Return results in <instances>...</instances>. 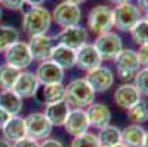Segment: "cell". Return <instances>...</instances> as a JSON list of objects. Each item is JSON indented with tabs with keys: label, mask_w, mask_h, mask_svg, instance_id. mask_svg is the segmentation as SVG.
<instances>
[{
	"label": "cell",
	"mask_w": 148,
	"mask_h": 147,
	"mask_svg": "<svg viewBox=\"0 0 148 147\" xmlns=\"http://www.w3.org/2000/svg\"><path fill=\"white\" fill-rule=\"evenodd\" d=\"M132 40L138 46H144L148 44V24L145 22V19L142 18L139 22H136V25L129 31Z\"/></svg>",
	"instance_id": "f1b7e54d"
},
{
	"label": "cell",
	"mask_w": 148,
	"mask_h": 147,
	"mask_svg": "<svg viewBox=\"0 0 148 147\" xmlns=\"http://www.w3.org/2000/svg\"><path fill=\"white\" fill-rule=\"evenodd\" d=\"M21 72L22 71H19L8 63L0 66V90H12L13 84L16 82Z\"/></svg>",
	"instance_id": "484cf974"
},
{
	"label": "cell",
	"mask_w": 148,
	"mask_h": 147,
	"mask_svg": "<svg viewBox=\"0 0 148 147\" xmlns=\"http://www.w3.org/2000/svg\"><path fill=\"white\" fill-rule=\"evenodd\" d=\"M136 6L142 13L148 12V0H136Z\"/></svg>",
	"instance_id": "8d00e7d4"
},
{
	"label": "cell",
	"mask_w": 148,
	"mask_h": 147,
	"mask_svg": "<svg viewBox=\"0 0 148 147\" xmlns=\"http://www.w3.org/2000/svg\"><path fill=\"white\" fill-rule=\"evenodd\" d=\"M92 44L97 49L98 55L101 56L103 62L104 60H114L119 56V53L125 49L120 35L113 32V31L98 34Z\"/></svg>",
	"instance_id": "277c9868"
},
{
	"label": "cell",
	"mask_w": 148,
	"mask_h": 147,
	"mask_svg": "<svg viewBox=\"0 0 148 147\" xmlns=\"http://www.w3.org/2000/svg\"><path fill=\"white\" fill-rule=\"evenodd\" d=\"M5 60L8 65H10L19 71H25L34 62L31 50L28 47V43L21 41V40H18L16 43H13L12 46H9L5 50Z\"/></svg>",
	"instance_id": "8992f818"
},
{
	"label": "cell",
	"mask_w": 148,
	"mask_h": 147,
	"mask_svg": "<svg viewBox=\"0 0 148 147\" xmlns=\"http://www.w3.org/2000/svg\"><path fill=\"white\" fill-rule=\"evenodd\" d=\"M71 147H101V146H100L95 134L85 133V134H81L78 137H73Z\"/></svg>",
	"instance_id": "f546056e"
},
{
	"label": "cell",
	"mask_w": 148,
	"mask_h": 147,
	"mask_svg": "<svg viewBox=\"0 0 148 147\" xmlns=\"http://www.w3.org/2000/svg\"><path fill=\"white\" fill-rule=\"evenodd\" d=\"M0 2H2V0H0Z\"/></svg>",
	"instance_id": "bcb514c9"
},
{
	"label": "cell",
	"mask_w": 148,
	"mask_h": 147,
	"mask_svg": "<svg viewBox=\"0 0 148 147\" xmlns=\"http://www.w3.org/2000/svg\"><path fill=\"white\" fill-rule=\"evenodd\" d=\"M41 88V100L46 104H51L60 100H65L66 88L63 82H54V84H46V86H40Z\"/></svg>",
	"instance_id": "cb8c5ba5"
},
{
	"label": "cell",
	"mask_w": 148,
	"mask_h": 147,
	"mask_svg": "<svg viewBox=\"0 0 148 147\" xmlns=\"http://www.w3.org/2000/svg\"><path fill=\"white\" fill-rule=\"evenodd\" d=\"M12 147H40V141L29 138V137H24L22 140L12 143Z\"/></svg>",
	"instance_id": "d6a6232c"
},
{
	"label": "cell",
	"mask_w": 148,
	"mask_h": 147,
	"mask_svg": "<svg viewBox=\"0 0 148 147\" xmlns=\"http://www.w3.org/2000/svg\"><path fill=\"white\" fill-rule=\"evenodd\" d=\"M126 113H128V118L131 122L139 125V124L148 121V104L141 99L138 103H135L132 108L126 110Z\"/></svg>",
	"instance_id": "83f0119b"
},
{
	"label": "cell",
	"mask_w": 148,
	"mask_h": 147,
	"mask_svg": "<svg viewBox=\"0 0 148 147\" xmlns=\"http://www.w3.org/2000/svg\"><path fill=\"white\" fill-rule=\"evenodd\" d=\"M54 46H56L54 38L49 37L47 34L32 35V37H29V41H28V47L31 50L32 59L38 60V62L50 60V56H51Z\"/></svg>",
	"instance_id": "7c38bea8"
},
{
	"label": "cell",
	"mask_w": 148,
	"mask_h": 147,
	"mask_svg": "<svg viewBox=\"0 0 148 147\" xmlns=\"http://www.w3.org/2000/svg\"><path fill=\"white\" fill-rule=\"evenodd\" d=\"M46 3V0H25V5H28L29 8H35V6H43Z\"/></svg>",
	"instance_id": "74e56055"
},
{
	"label": "cell",
	"mask_w": 148,
	"mask_h": 147,
	"mask_svg": "<svg viewBox=\"0 0 148 147\" xmlns=\"http://www.w3.org/2000/svg\"><path fill=\"white\" fill-rule=\"evenodd\" d=\"M139 62H141V66L142 68H148V44L139 46V50L136 52Z\"/></svg>",
	"instance_id": "836d02e7"
},
{
	"label": "cell",
	"mask_w": 148,
	"mask_h": 147,
	"mask_svg": "<svg viewBox=\"0 0 148 147\" xmlns=\"http://www.w3.org/2000/svg\"><path fill=\"white\" fill-rule=\"evenodd\" d=\"M85 81L90 84V87L94 90V93H103V91H107L109 88H112V86L114 84V74L107 66L101 65L87 72Z\"/></svg>",
	"instance_id": "8fae6325"
},
{
	"label": "cell",
	"mask_w": 148,
	"mask_h": 147,
	"mask_svg": "<svg viewBox=\"0 0 148 147\" xmlns=\"http://www.w3.org/2000/svg\"><path fill=\"white\" fill-rule=\"evenodd\" d=\"M65 100L68 101L71 109H85L91 103H94L95 93L85 81V78H76L71 81L68 86H65Z\"/></svg>",
	"instance_id": "7a4b0ae2"
},
{
	"label": "cell",
	"mask_w": 148,
	"mask_h": 147,
	"mask_svg": "<svg viewBox=\"0 0 148 147\" xmlns=\"http://www.w3.org/2000/svg\"><path fill=\"white\" fill-rule=\"evenodd\" d=\"M98 143L101 147H112L116 144L122 143V130L114 127V125H107L100 130V133L97 134Z\"/></svg>",
	"instance_id": "d4e9b609"
},
{
	"label": "cell",
	"mask_w": 148,
	"mask_h": 147,
	"mask_svg": "<svg viewBox=\"0 0 148 147\" xmlns=\"http://www.w3.org/2000/svg\"><path fill=\"white\" fill-rule=\"evenodd\" d=\"M63 128L72 137H78L81 134L88 133L90 122H88L85 109H71L65 124H63Z\"/></svg>",
	"instance_id": "5bb4252c"
},
{
	"label": "cell",
	"mask_w": 148,
	"mask_h": 147,
	"mask_svg": "<svg viewBox=\"0 0 148 147\" xmlns=\"http://www.w3.org/2000/svg\"><path fill=\"white\" fill-rule=\"evenodd\" d=\"M87 118L90 122V127L101 130L104 127L110 125L112 121V112L110 109L103 103H91L88 108H85Z\"/></svg>",
	"instance_id": "e0dca14e"
},
{
	"label": "cell",
	"mask_w": 148,
	"mask_h": 147,
	"mask_svg": "<svg viewBox=\"0 0 148 147\" xmlns=\"http://www.w3.org/2000/svg\"><path fill=\"white\" fill-rule=\"evenodd\" d=\"M38 90H40V82H38L35 74L28 72V71L21 72L16 82L12 87V91H15L19 97H22V99L34 97L38 93Z\"/></svg>",
	"instance_id": "2e32d148"
},
{
	"label": "cell",
	"mask_w": 148,
	"mask_h": 147,
	"mask_svg": "<svg viewBox=\"0 0 148 147\" xmlns=\"http://www.w3.org/2000/svg\"><path fill=\"white\" fill-rule=\"evenodd\" d=\"M142 147H148V131H145V137H144V144Z\"/></svg>",
	"instance_id": "b9f144b4"
},
{
	"label": "cell",
	"mask_w": 148,
	"mask_h": 147,
	"mask_svg": "<svg viewBox=\"0 0 148 147\" xmlns=\"http://www.w3.org/2000/svg\"><path fill=\"white\" fill-rule=\"evenodd\" d=\"M141 100V94L136 90V87L131 82H125L120 87L116 88L114 91V103L119 108L128 110L129 108H132L135 103H138Z\"/></svg>",
	"instance_id": "ac0fdd59"
},
{
	"label": "cell",
	"mask_w": 148,
	"mask_h": 147,
	"mask_svg": "<svg viewBox=\"0 0 148 147\" xmlns=\"http://www.w3.org/2000/svg\"><path fill=\"white\" fill-rule=\"evenodd\" d=\"M10 119V115L6 112V110H3L2 108H0V131L3 130V127L6 125V122Z\"/></svg>",
	"instance_id": "d590c367"
},
{
	"label": "cell",
	"mask_w": 148,
	"mask_h": 147,
	"mask_svg": "<svg viewBox=\"0 0 148 147\" xmlns=\"http://www.w3.org/2000/svg\"><path fill=\"white\" fill-rule=\"evenodd\" d=\"M112 147H125V146H123V144L120 143V144H116V146H112Z\"/></svg>",
	"instance_id": "ee69618b"
},
{
	"label": "cell",
	"mask_w": 148,
	"mask_h": 147,
	"mask_svg": "<svg viewBox=\"0 0 148 147\" xmlns=\"http://www.w3.org/2000/svg\"><path fill=\"white\" fill-rule=\"evenodd\" d=\"M87 24L90 31L95 34H103L112 31L113 28V9L104 5H98L88 12Z\"/></svg>",
	"instance_id": "52a82bcc"
},
{
	"label": "cell",
	"mask_w": 148,
	"mask_h": 147,
	"mask_svg": "<svg viewBox=\"0 0 148 147\" xmlns=\"http://www.w3.org/2000/svg\"><path fill=\"white\" fill-rule=\"evenodd\" d=\"M110 3H113L114 6L116 5H122V3H128V2H132V0H109Z\"/></svg>",
	"instance_id": "ab89813d"
},
{
	"label": "cell",
	"mask_w": 148,
	"mask_h": 147,
	"mask_svg": "<svg viewBox=\"0 0 148 147\" xmlns=\"http://www.w3.org/2000/svg\"><path fill=\"white\" fill-rule=\"evenodd\" d=\"M50 60L54 62L56 65H59L63 71H65V69H71L76 63V50L56 43V46H54V49L51 52Z\"/></svg>",
	"instance_id": "44dd1931"
},
{
	"label": "cell",
	"mask_w": 148,
	"mask_h": 147,
	"mask_svg": "<svg viewBox=\"0 0 148 147\" xmlns=\"http://www.w3.org/2000/svg\"><path fill=\"white\" fill-rule=\"evenodd\" d=\"M75 65L82 71L90 72V71H92V69L103 65V59L98 55L94 44L85 43L84 46H81L76 50V63Z\"/></svg>",
	"instance_id": "4fadbf2b"
},
{
	"label": "cell",
	"mask_w": 148,
	"mask_h": 147,
	"mask_svg": "<svg viewBox=\"0 0 148 147\" xmlns=\"http://www.w3.org/2000/svg\"><path fill=\"white\" fill-rule=\"evenodd\" d=\"M71 112V106L68 104L66 100H60L51 104H46L44 109V115L49 119V122L53 125V127H63L68 115Z\"/></svg>",
	"instance_id": "d6986e66"
},
{
	"label": "cell",
	"mask_w": 148,
	"mask_h": 147,
	"mask_svg": "<svg viewBox=\"0 0 148 147\" xmlns=\"http://www.w3.org/2000/svg\"><path fill=\"white\" fill-rule=\"evenodd\" d=\"M144 19H145V22L148 24V12H147V13H144Z\"/></svg>",
	"instance_id": "7bdbcfd3"
},
{
	"label": "cell",
	"mask_w": 148,
	"mask_h": 147,
	"mask_svg": "<svg viewBox=\"0 0 148 147\" xmlns=\"http://www.w3.org/2000/svg\"><path fill=\"white\" fill-rule=\"evenodd\" d=\"M0 5H3L9 10H22L25 6V0H2Z\"/></svg>",
	"instance_id": "1f68e13d"
},
{
	"label": "cell",
	"mask_w": 148,
	"mask_h": 147,
	"mask_svg": "<svg viewBox=\"0 0 148 147\" xmlns=\"http://www.w3.org/2000/svg\"><path fill=\"white\" fill-rule=\"evenodd\" d=\"M25 119V128H27V137L34 138L37 141H43L51 135L53 125L49 122L44 113L34 112L29 113Z\"/></svg>",
	"instance_id": "9c48e42d"
},
{
	"label": "cell",
	"mask_w": 148,
	"mask_h": 147,
	"mask_svg": "<svg viewBox=\"0 0 148 147\" xmlns=\"http://www.w3.org/2000/svg\"><path fill=\"white\" fill-rule=\"evenodd\" d=\"M142 18V12L132 2L116 5L113 9V28L123 32H129Z\"/></svg>",
	"instance_id": "3957f363"
},
{
	"label": "cell",
	"mask_w": 148,
	"mask_h": 147,
	"mask_svg": "<svg viewBox=\"0 0 148 147\" xmlns=\"http://www.w3.org/2000/svg\"><path fill=\"white\" fill-rule=\"evenodd\" d=\"M0 108L10 116H18L24 108V100L12 90H0Z\"/></svg>",
	"instance_id": "7402d4cb"
},
{
	"label": "cell",
	"mask_w": 148,
	"mask_h": 147,
	"mask_svg": "<svg viewBox=\"0 0 148 147\" xmlns=\"http://www.w3.org/2000/svg\"><path fill=\"white\" fill-rule=\"evenodd\" d=\"M134 86L141 96L148 97V68H141L134 77Z\"/></svg>",
	"instance_id": "4dcf8cb0"
},
{
	"label": "cell",
	"mask_w": 148,
	"mask_h": 147,
	"mask_svg": "<svg viewBox=\"0 0 148 147\" xmlns=\"http://www.w3.org/2000/svg\"><path fill=\"white\" fill-rule=\"evenodd\" d=\"M0 21H2V10H0Z\"/></svg>",
	"instance_id": "f6af8a7d"
},
{
	"label": "cell",
	"mask_w": 148,
	"mask_h": 147,
	"mask_svg": "<svg viewBox=\"0 0 148 147\" xmlns=\"http://www.w3.org/2000/svg\"><path fill=\"white\" fill-rule=\"evenodd\" d=\"M0 147H12V143H9L3 137H0Z\"/></svg>",
	"instance_id": "f35d334b"
},
{
	"label": "cell",
	"mask_w": 148,
	"mask_h": 147,
	"mask_svg": "<svg viewBox=\"0 0 148 147\" xmlns=\"http://www.w3.org/2000/svg\"><path fill=\"white\" fill-rule=\"evenodd\" d=\"M65 2H69V3H73V5H82V3H85L87 0H65Z\"/></svg>",
	"instance_id": "60d3db41"
},
{
	"label": "cell",
	"mask_w": 148,
	"mask_h": 147,
	"mask_svg": "<svg viewBox=\"0 0 148 147\" xmlns=\"http://www.w3.org/2000/svg\"><path fill=\"white\" fill-rule=\"evenodd\" d=\"M19 31L9 25H0V53H5V50L19 40Z\"/></svg>",
	"instance_id": "4316f807"
},
{
	"label": "cell",
	"mask_w": 148,
	"mask_h": 147,
	"mask_svg": "<svg viewBox=\"0 0 148 147\" xmlns=\"http://www.w3.org/2000/svg\"><path fill=\"white\" fill-rule=\"evenodd\" d=\"M145 130L141 125L132 124L122 131V144L125 147H142Z\"/></svg>",
	"instance_id": "603a6c76"
},
{
	"label": "cell",
	"mask_w": 148,
	"mask_h": 147,
	"mask_svg": "<svg viewBox=\"0 0 148 147\" xmlns=\"http://www.w3.org/2000/svg\"><path fill=\"white\" fill-rule=\"evenodd\" d=\"M116 62V75L122 81L128 82L129 79H134L135 74L142 68L138 57V53L132 49H123L119 56L114 59Z\"/></svg>",
	"instance_id": "5b68a950"
},
{
	"label": "cell",
	"mask_w": 148,
	"mask_h": 147,
	"mask_svg": "<svg viewBox=\"0 0 148 147\" xmlns=\"http://www.w3.org/2000/svg\"><path fill=\"white\" fill-rule=\"evenodd\" d=\"M35 77L40 82V86H46V84H54V82H63L65 78V71L59 65H56L51 60L40 62L37 66Z\"/></svg>",
	"instance_id": "9a60e30c"
},
{
	"label": "cell",
	"mask_w": 148,
	"mask_h": 147,
	"mask_svg": "<svg viewBox=\"0 0 148 147\" xmlns=\"http://www.w3.org/2000/svg\"><path fill=\"white\" fill-rule=\"evenodd\" d=\"M54 41L57 44L66 46V47L73 49V50H78L81 46L88 43V31L81 25L62 28V31L54 37Z\"/></svg>",
	"instance_id": "30bf717a"
},
{
	"label": "cell",
	"mask_w": 148,
	"mask_h": 147,
	"mask_svg": "<svg viewBox=\"0 0 148 147\" xmlns=\"http://www.w3.org/2000/svg\"><path fill=\"white\" fill-rule=\"evenodd\" d=\"M81 18H82L81 8L78 5L65 2V0L59 3L51 12V21H54V24H57L60 28L79 25Z\"/></svg>",
	"instance_id": "ba28073f"
},
{
	"label": "cell",
	"mask_w": 148,
	"mask_h": 147,
	"mask_svg": "<svg viewBox=\"0 0 148 147\" xmlns=\"http://www.w3.org/2000/svg\"><path fill=\"white\" fill-rule=\"evenodd\" d=\"M40 147H63V144L59 140L49 137V138H46L43 141H40Z\"/></svg>",
	"instance_id": "e575fe53"
},
{
	"label": "cell",
	"mask_w": 148,
	"mask_h": 147,
	"mask_svg": "<svg viewBox=\"0 0 148 147\" xmlns=\"http://www.w3.org/2000/svg\"><path fill=\"white\" fill-rule=\"evenodd\" d=\"M51 22V13L43 6L29 8L22 15V30L29 37L47 34Z\"/></svg>",
	"instance_id": "6da1fadb"
},
{
	"label": "cell",
	"mask_w": 148,
	"mask_h": 147,
	"mask_svg": "<svg viewBox=\"0 0 148 147\" xmlns=\"http://www.w3.org/2000/svg\"><path fill=\"white\" fill-rule=\"evenodd\" d=\"M3 138L9 143H16L27 137V128H25V119L18 116H10V119L6 122V125L2 130Z\"/></svg>",
	"instance_id": "ffe728a7"
}]
</instances>
